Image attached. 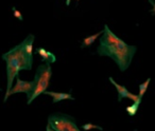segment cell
<instances>
[{
    "label": "cell",
    "mask_w": 155,
    "mask_h": 131,
    "mask_svg": "<svg viewBox=\"0 0 155 131\" xmlns=\"http://www.w3.org/2000/svg\"><path fill=\"white\" fill-rule=\"evenodd\" d=\"M33 90H34V82L33 80H22L19 76L15 78V85L11 88L9 93V96L16 93H26L27 94V101L30 98L31 94H32Z\"/></svg>",
    "instance_id": "5b68a950"
},
{
    "label": "cell",
    "mask_w": 155,
    "mask_h": 131,
    "mask_svg": "<svg viewBox=\"0 0 155 131\" xmlns=\"http://www.w3.org/2000/svg\"><path fill=\"white\" fill-rule=\"evenodd\" d=\"M52 76V69L51 64H41L37 67L36 73L34 76V90H33L32 94H31L30 98L27 101L28 105H31L33 101L36 97H38L41 94L45 93L47 91L48 87L50 84V80Z\"/></svg>",
    "instance_id": "3957f363"
},
{
    "label": "cell",
    "mask_w": 155,
    "mask_h": 131,
    "mask_svg": "<svg viewBox=\"0 0 155 131\" xmlns=\"http://www.w3.org/2000/svg\"><path fill=\"white\" fill-rule=\"evenodd\" d=\"M36 53L38 54L39 56H41V59L45 61V64H54V62L56 61L55 55H54L52 52L48 51V50L44 49V48H41V47L37 48V49H36Z\"/></svg>",
    "instance_id": "ba28073f"
},
{
    "label": "cell",
    "mask_w": 155,
    "mask_h": 131,
    "mask_svg": "<svg viewBox=\"0 0 155 131\" xmlns=\"http://www.w3.org/2000/svg\"><path fill=\"white\" fill-rule=\"evenodd\" d=\"M136 51V45H127L110 31L107 24L104 26L103 33L100 37L99 45L97 48L98 55L112 58L119 67V70L124 72L131 66Z\"/></svg>",
    "instance_id": "6da1fadb"
},
{
    "label": "cell",
    "mask_w": 155,
    "mask_h": 131,
    "mask_svg": "<svg viewBox=\"0 0 155 131\" xmlns=\"http://www.w3.org/2000/svg\"><path fill=\"white\" fill-rule=\"evenodd\" d=\"M46 131H54V130H53V129L50 128L49 125H47V127H46Z\"/></svg>",
    "instance_id": "9a60e30c"
},
{
    "label": "cell",
    "mask_w": 155,
    "mask_h": 131,
    "mask_svg": "<svg viewBox=\"0 0 155 131\" xmlns=\"http://www.w3.org/2000/svg\"><path fill=\"white\" fill-rule=\"evenodd\" d=\"M12 12H13V15H14V17H15V18H17V19H18V20H20V21H22V20H24V17H22V14L20 13V12L18 11V10L16 9L15 7L12 8Z\"/></svg>",
    "instance_id": "5bb4252c"
},
{
    "label": "cell",
    "mask_w": 155,
    "mask_h": 131,
    "mask_svg": "<svg viewBox=\"0 0 155 131\" xmlns=\"http://www.w3.org/2000/svg\"><path fill=\"white\" fill-rule=\"evenodd\" d=\"M34 39H35L34 35L29 34L28 36L20 42L22 48H24L25 52L30 56H33V43H34Z\"/></svg>",
    "instance_id": "9c48e42d"
},
{
    "label": "cell",
    "mask_w": 155,
    "mask_h": 131,
    "mask_svg": "<svg viewBox=\"0 0 155 131\" xmlns=\"http://www.w3.org/2000/svg\"><path fill=\"white\" fill-rule=\"evenodd\" d=\"M81 128L83 129V130L85 131H88V130H93V129H98V130H103V128H102L101 126H99V125H95V124H91V123H87V124H84L82 125V127Z\"/></svg>",
    "instance_id": "4fadbf2b"
},
{
    "label": "cell",
    "mask_w": 155,
    "mask_h": 131,
    "mask_svg": "<svg viewBox=\"0 0 155 131\" xmlns=\"http://www.w3.org/2000/svg\"><path fill=\"white\" fill-rule=\"evenodd\" d=\"M79 1V0H78ZM70 5V0H66V5Z\"/></svg>",
    "instance_id": "2e32d148"
},
{
    "label": "cell",
    "mask_w": 155,
    "mask_h": 131,
    "mask_svg": "<svg viewBox=\"0 0 155 131\" xmlns=\"http://www.w3.org/2000/svg\"><path fill=\"white\" fill-rule=\"evenodd\" d=\"M151 82V78H147L146 82H143L142 84H140L139 86H138V89H139V93H138V97H139L140 99H142V97H143L144 93L147 92V89H148L149 87V84H150Z\"/></svg>",
    "instance_id": "7c38bea8"
},
{
    "label": "cell",
    "mask_w": 155,
    "mask_h": 131,
    "mask_svg": "<svg viewBox=\"0 0 155 131\" xmlns=\"http://www.w3.org/2000/svg\"><path fill=\"white\" fill-rule=\"evenodd\" d=\"M102 33H103V30L100 31V32H98V33H96V34H94V35H89V36L85 37V38L83 39V41H82V45H81V48L91 47V45H93V43L96 41V39H97L99 36H101Z\"/></svg>",
    "instance_id": "30bf717a"
},
{
    "label": "cell",
    "mask_w": 155,
    "mask_h": 131,
    "mask_svg": "<svg viewBox=\"0 0 155 131\" xmlns=\"http://www.w3.org/2000/svg\"><path fill=\"white\" fill-rule=\"evenodd\" d=\"M0 91H1V88H0Z\"/></svg>",
    "instance_id": "e0dca14e"
},
{
    "label": "cell",
    "mask_w": 155,
    "mask_h": 131,
    "mask_svg": "<svg viewBox=\"0 0 155 131\" xmlns=\"http://www.w3.org/2000/svg\"><path fill=\"white\" fill-rule=\"evenodd\" d=\"M48 125L54 131H81L75 120L64 113H54L48 116Z\"/></svg>",
    "instance_id": "277c9868"
},
{
    "label": "cell",
    "mask_w": 155,
    "mask_h": 131,
    "mask_svg": "<svg viewBox=\"0 0 155 131\" xmlns=\"http://www.w3.org/2000/svg\"><path fill=\"white\" fill-rule=\"evenodd\" d=\"M108 80H110V84L116 88L117 93H118V101L119 103H120L123 98H130L133 101H141V99L138 97V95L134 94V93H131L124 86L119 85L113 77H108Z\"/></svg>",
    "instance_id": "8992f818"
},
{
    "label": "cell",
    "mask_w": 155,
    "mask_h": 131,
    "mask_svg": "<svg viewBox=\"0 0 155 131\" xmlns=\"http://www.w3.org/2000/svg\"><path fill=\"white\" fill-rule=\"evenodd\" d=\"M46 95H49L53 98L52 104H58L62 101H66V99H70V101H74V97L70 94V93H64V92H55V91H46Z\"/></svg>",
    "instance_id": "52a82bcc"
},
{
    "label": "cell",
    "mask_w": 155,
    "mask_h": 131,
    "mask_svg": "<svg viewBox=\"0 0 155 131\" xmlns=\"http://www.w3.org/2000/svg\"><path fill=\"white\" fill-rule=\"evenodd\" d=\"M2 59L7 64V90L5 95V103L9 98V93L13 87V83L19 72L22 70H31L33 66V56H30L25 52L21 43L15 45L2 54Z\"/></svg>",
    "instance_id": "7a4b0ae2"
},
{
    "label": "cell",
    "mask_w": 155,
    "mask_h": 131,
    "mask_svg": "<svg viewBox=\"0 0 155 131\" xmlns=\"http://www.w3.org/2000/svg\"><path fill=\"white\" fill-rule=\"evenodd\" d=\"M140 103H141V101H133L132 105L127 106V107L125 108V111L127 112V114H129L130 116H134L136 113H137L138 108H139V106H140Z\"/></svg>",
    "instance_id": "8fae6325"
}]
</instances>
